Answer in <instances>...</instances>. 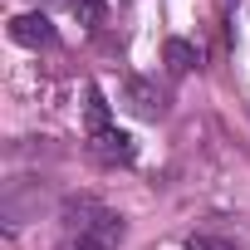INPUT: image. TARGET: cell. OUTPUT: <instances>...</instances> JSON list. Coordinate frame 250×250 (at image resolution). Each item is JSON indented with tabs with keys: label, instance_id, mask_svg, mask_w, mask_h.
<instances>
[{
	"label": "cell",
	"instance_id": "1",
	"mask_svg": "<svg viewBox=\"0 0 250 250\" xmlns=\"http://www.w3.org/2000/svg\"><path fill=\"white\" fill-rule=\"evenodd\" d=\"M88 157L103 162V167H123V162L138 157V143L123 128H98V133H88Z\"/></svg>",
	"mask_w": 250,
	"mask_h": 250
},
{
	"label": "cell",
	"instance_id": "2",
	"mask_svg": "<svg viewBox=\"0 0 250 250\" xmlns=\"http://www.w3.org/2000/svg\"><path fill=\"white\" fill-rule=\"evenodd\" d=\"M123 103H128V113H138V118H147V123H157L162 113H167V93L152 83V79H128L123 83Z\"/></svg>",
	"mask_w": 250,
	"mask_h": 250
},
{
	"label": "cell",
	"instance_id": "3",
	"mask_svg": "<svg viewBox=\"0 0 250 250\" xmlns=\"http://www.w3.org/2000/svg\"><path fill=\"white\" fill-rule=\"evenodd\" d=\"M10 40H15V44H25V49H54V44H59V30L49 25V15L25 10V15H15V20H10Z\"/></svg>",
	"mask_w": 250,
	"mask_h": 250
},
{
	"label": "cell",
	"instance_id": "4",
	"mask_svg": "<svg viewBox=\"0 0 250 250\" xmlns=\"http://www.w3.org/2000/svg\"><path fill=\"white\" fill-rule=\"evenodd\" d=\"M123 230H128L123 216H118V211H103V216L79 235V250H118V245H123Z\"/></svg>",
	"mask_w": 250,
	"mask_h": 250
},
{
	"label": "cell",
	"instance_id": "5",
	"mask_svg": "<svg viewBox=\"0 0 250 250\" xmlns=\"http://www.w3.org/2000/svg\"><path fill=\"white\" fill-rule=\"evenodd\" d=\"M59 216H64V226H69V230H79V235H83V230H88V226L103 216V206H98L93 196H69Z\"/></svg>",
	"mask_w": 250,
	"mask_h": 250
},
{
	"label": "cell",
	"instance_id": "6",
	"mask_svg": "<svg viewBox=\"0 0 250 250\" xmlns=\"http://www.w3.org/2000/svg\"><path fill=\"white\" fill-rule=\"evenodd\" d=\"M162 59H167V69H172V74H191V69L201 64V49H196V44H187V40H167Z\"/></svg>",
	"mask_w": 250,
	"mask_h": 250
},
{
	"label": "cell",
	"instance_id": "7",
	"mask_svg": "<svg viewBox=\"0 0 250 250\" xmlns=\"http://www.w3.org/2000/svg\"><path fill=\"white\" fill-rule=\"evenodd\" d=\"M69 10H74V20H79L83 30H98V25L108 20V5H103V0H74Z\"/></svg>",
	"mask_w": 250,
	"mask_h": 250
},
{
	"label": "cell",
	"instance_id": "8",
	"mask_svg": "<svg viewBox=\"0 0 250 250\" xmlns=\"http://www.w3.org/2000/svg\"><path fill=\"white\" fill-rule=\"evenodd\" d=\"M98 128H113V123H108V103H103V93L88 88V133H98Z\"/></svg>",
	"mask_w": 250,
	"mask_h": 250
},
{
	"label": "cell",
	"instance_id": "9",
	"mask_svg": "<svg viewBox=\"0 0 250 250\" xmlns=\"http://www.w3.org/2000/svg\"><path fill=\"white\" fill-rule=\"evenodd\" d=\"M187 250H235V245H230V240H216V235H191Z\"/></svg>",
	"mask_w": 250,
	"mask_h": 250
},
{
	"label": "cell",
	"instance_id": "10",
	"mask_svg": "<svg viewBox=\"0 0 250 250\" xmlns=\"http://www.w3.org/2000/svg\"><path fill=\"white\" fill-rule=\"evenodd\" d=\"M54 250H79V240H64V245H54Z\"/></svg>",
	"mask_w": 250,
	"mask_h": 250
},
{
	"label": "cell",
	"instance_id": "11",
	"mask_svg": "<svg viewBox=\"0 0 250 250\" xmlns=\"http://www.w3.org/2000/svg\"><path fill=\"white\" fill-rule=\"evenodd\" d=\"M69 5H74V0H69Z\"/></svg>",
	"mask_w": 250,
	"mask_h": 250
}]
</instances>
